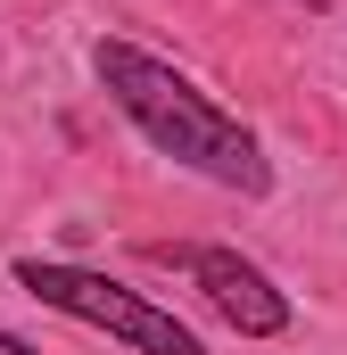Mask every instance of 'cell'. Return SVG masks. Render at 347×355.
I'll return each instance as SVG.
<instances>
[{
    "label": "cell",
    "mask_w": 347,
    "mask_h": 355,
    "mask_svg": "<svg viewBox=\"0 0 347 355\" xmlns=\"http://www.w3.org/2000/svg\"><path fill=\"white\" fill-rule=\"evenodd\" d=\"M182 265H190V281L207 289V306H215L240 339H281V331H289V297H281L248 257H232V248H190Z\"/></svg>",
    "instance_id": "obj_3"
},
{
    "label": "cell",
    "mask_w": 347,
    "mask_h": 355,
    "mask_svg": "<svg viewBox=\"0 0 347 355\" xmlns=\"http://www.w3.org/2000/svg\"><path fill=\"white\" fill-rule=\"evenodd\" d=\"M91 75L108 83V99L133 116V132H141L158 157L223 182V190H240V198H264V190H273V166H264L257 132H248L240 116H223L190 75H174L166 58L133 50V42H99V50H91Z\"/></svg>",
    "instance_id": "obj_1"
},
{
    "label": "cell",
    "mask_w": 347,
    "mask_h": 355,
    "mask_svg": "<svg viewBox=\"0 0 347 355\" xmlns=\"http://www.w3.org/2000/svg\"><path fill=\"white\" fill-rule=\"evenodd\" d=\"M17 289L42 297V306H58V314H75V322H91V331H108V339H124L133 355H198V331L190 322H174L166 306H149L141 289H124L108 272L58 265V257H25L17 265Z\"/></svg>",
    "instance_id": "obj_2"
},
{
    "label": "cell",
    "mask_w": 347,
    "mask_h": 355,
    "mask_svg": "<svg viewBox=\"0 0 347 355\" xmlns=\"http://www.w3.org/2000/svg\"><path fill=\"white\" fill-rule=\"evenodd\" d=\"M0 355H33V347H25V339H8V331H0Z\"/></svg>",
    "instance_id": "obj_4"
}]
</instances>
